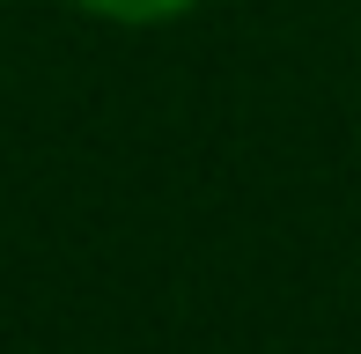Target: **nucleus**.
Returning <instances> with one entry per match:
<instances>
[{
  "mask_svg": "<svg viewBox=\"0 0 361 354\" xmlns=\"http://www.w3.org/2000/svg\"><path fill=\"white\" fill-rule=\"evenodd\" d=\"M89 15H111V23H170V15H185L192 0H81Z\"/></svg>",
  "mask_w": 361,
  "mask_h": 354,
  "instance_id": "1",
  "label": "nucleus"
}]
</instances>
